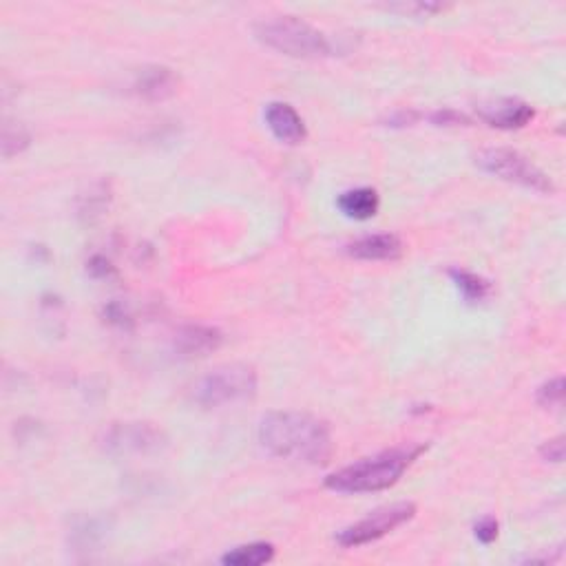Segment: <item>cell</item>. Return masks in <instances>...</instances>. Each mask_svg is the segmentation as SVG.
<instances>
[{"label": "cell", "instance_id": "obj_9", "mask_svg": "<svg viewBox=\"0 0 566 566\" xmlns=\"http://www.w3.org/2000/svg\"><path fill=\"white\" fill-rule=\"evenodd\" d=\"M266 124L279 142L299 144L306 140V124L301 115L286 102H272L266 107Z\"/></svg>", "mask_w": 566, "mask_h": 566}, {"label": "cell", "instance_id": "obj_7", "mask_svg": "<svg viewBox=\"0 0 566 566\" xmlns=\"http://www.w3.org/2000/svg\"><path fill=\"white\" fill-rule=\"evenodd\" d=\"M102 447L113 456L155 454L166 447V434L151 423H115L104 429Z\"/></svg>", "mask_w": 566, "mask_h": 566}, {"label": "cell", "instance_id": "obj_10", "mask_svg": "<svg viewBox=\"0 0 566 566\" xmlns=\"http://www.w3.org/2000/svg\"><path fill=\"white\" fill-rule=\"evenodd\" d=\"M177 85H180V80H177L173 69H169V67H144L142 71H138V76H135L133 91L144 100L157 102V100L171 98L173 93L177 91Z\"/></svg>", "mask_w": 566, "mask_h": 566}, {"label": "cell", "instance_id": "obj_19", "mask_svg": "<svg viewBox=\"0 0 566 566\" xmlns=\"http://www.w3.org/2000/svg\"><path fill=\"white\" fill-rule=\"evenodd\" d=\"M87 270H89V275L91 277H96V279H113L118 272H115V268L111 266V261L109 259H104V257H93L89 264H87Z\"/></svg>", "mask_w": 566, "mask_h": 566}, {"label": "cell", "instance_id": "obj_8", "mask_svg": "<svg viewBox=\"0 0 566 566\" xmlns=\"http://www.w3.org/2000/svg\"><path fill=\"white\" fill-rule=\"evenodd\" d=\"M478 115L485 120L489 127L494 129H522L536 118V111H533L531 104L516 100V98H502L496 102L482 104L478 109Z\"/></svg>", "mask_w": 566, "mask_h": 566}, {"label": "cell", "instance_id": "obj_12", "mask_svg": "<svg viewBox=\"0 0 566 566\" xmlns=\"http://www.w3.org/2000/svg\"><path fill=\"white\" fill-rule=\"evenodd\" d=\"M348 253L363 261H394L403 255V241L390 233L368 235L352 241Z\"/></svg>", "mask_w": 566, "mask_h": 566}, {"label": "cell", "instance_id": "obj_3", "mask_svg": "<svg viewBox=\"0 0 566 566\" xmlns=\"http://www.w3.org/2000/svg\"><path fill=\"white\" fill-rule=\"evenodd\" d=\"M255 34L270 49H277L292 58H326L334 51L330 38L323 31L295 16L264 20L257 25Z\"/></svg>", "mask_w": 566, "mask_h": 566}, {"label": "cell", "instance_id": "obj_22", "mask_svg": "<svg viewBox=\"0 0 566 566\" xmlns=\"http://www.w3.org/2000/svg\"><path fill=\"white\" fill-rule=\"evenodd\" d=\"M432 120L436 122V124H440V127H447V124H460V122H467V118L465 115H460V113H456V111H438V113H434L432 115Z\"/></svg>", "mask_w": 566, "mask_h": 566}, {"label": "cell", "instance_id": "obj_14", "mask_svg": "<svg viewBox=\"0 0 566 566\" xmlns=\"http://www.w3.org/2000/svg\"><path fill=\"white\" fill-rule=\"evenodd\" d=\"M275 558V547L270 542H253L244 544V547H237L233 551H228L222 564L226 566H261L268 564Z\"/></svg>", "mask_w": 566, "mask_h": 566}, {"label": "cell", "instance_id": "obj_4", "mask_svg": "<svg viewBox=\"0 0 566 566\" xmlns=\"http://www.w3.org/2000/svg\"><path fill=\"white\" fill-rule=\"evenodd\" d=\"M259 379L253 365L228 363L219 365L213 372L204 374L193 385V401L199 407H222L228 403L248 401L257 394Z\"/></svg>", "mask_w": 566, "mask_h": 566}, {"label": "cell", "instance_id": "obj_13", "mask_svg": "<svg viewBox=\"0 0 566 566\" xmlns=\"http://www.w3.org/2000/svg\"><path fill=\"white\" fill-rule=\"evenodd\" d=\"M381 199L379 193L374 188H352V191H345L339 197V208L345 217L350 219H359V222H365V219H372L376 213H379Z\"/></svg>", "mask_w": 566, "mask_h": 566}, {"label": "cell", "instance_id": "obj_21", "mask_svg": "<svg viewBox=\"0 0 566 566\" xmlns=\"http://www.w3.org/2000/svg\"><path fill=\"white\" fill-rule=\"evenodd\" d=\"M104 319H107L109 323H113V326H129V314L127 310H124V306H120V303H111V306L104 308Z\"/></svg>", "mask_w": 566, "mask_h": 566}, {"label": "cell", "instance_id": "obj_11", "mask_svg": "<svg viewBox=\"0 0 566 566\" xmlns=\"http://www.w3.org/2000/svg\"><path fill=\"white\" fill-rule=\"evenodd\" d=\"M222 343V332L211 326H184L175 334V350L180 356H186V359L211 354L219 350Z\"/></svg>", "mask_w": 566, "mask_h": 566}, {"label": "cell", "instance_id": "obj_15", "mask_svg": "<svg viewBox=\"0 0 566 566\" xmlns=\"http://www.w3.org/2000/svg\"><path fill=\"white\" fill-rule=\"evenodd\" d=\"M449 277L454 279L456 288L460 290V295L465 297V301L469 303H480L489 297L491 292V283L487 279H482L476 272H469V270H449Z\"/></svg>", "mask_w": 566, "mask_h": 566}, {"label": "cell", "instance_id": "obj_18", "mask_svg": "<svg viewBox=\"0 0 566 566\" xmlns=\"http://www.w3.org/2000/svg\"><path fill=\"white\" fill-rule=\"evenodd\" d=\"M498 520L496 518H491V516H487V518H482L476 527H474V533H476V538H478V542H482V544H491L494 542L496 538H498Z\"/></svg>", "mask_w": 566, "mask_h": 566}, {"label": "cell", "instance_id": "obj_20", "mask_svg": "<svg viewBox=\"0 0 566 566\" xmlns=\"http://www.w3.org/2000/svg\"><path fill=\"white\" fill-rule=\"evenodd\" d=\"M540 452H542L544 460H551V463H562V458H564V440H562V436L549 440V443H544Z\"/></svg>", "mask_w": 566, "mask_h": 566}, {"label": "cell", "instance_id": "obj_16", "mask_svg": "<svg viewBox=\"0 0 566 566\" xmlns=\"http://www.w3.org/2000/svg\"><path fill=\"white\" fill-rule=\"evenodd\" d=\"M562 398H564L562 376H558V379H551L549 383H544L538 390V403L544 407H558L562 405Z\"/></svg>", "mask_w": 566, "mask_h": 566}, {"label": "cell", "instance_id": "obj_6", "mask_svg": "<svg viewBox=\"0 0 566 566\" xmlns=\"http://www.w3.org/2000/svg\"><path fill=\"white\" fill-rule=\"evenodd\" d=\"M416 513L414 502H396V505H387L372 511L368 518H363L359 522L345 527L337 542L345 549L352 547H363V544H370L374 540H381L387 533H392L394 529L401 527V524L410 522Z\"/></svg>", "mask_w": 566, "mask_h": 566}, {"label": "cell", "instance_id": "obj_17", "mask_svg": "<svg viewBox=\"0 0 566 566\" xmlns=\"http://www.w3.org/2000/svg\"><path fill=\"white\" fill-rule=\"evenodd\" d=\"M27 144H29L27 131L20 129V127L12 129V127H9V124H7L5 133H3V151H5V157H12L14 153L23 151Z\"/></svg>", "mask_w": 566, "mask_h": 566}, {"label": "cell", "instance_id": "obj_2", "mask_svg": "<svg viewBox=\"0 0 566 566\" xmlns=\"http://www.w3.org/2000/svg\"><path fill=\"white\" fill-rule=\"evenodd\" d=\"M425 452L423 445L387 449L359 463L334 471L326 478V487L339 494H374L396 485L414 460Z\"/></svg>", "mask_w": 566, "mask_h": 566}, {"label": "cell", "instance_id": "obj_5", "mask_svg": "<svg viewBox=\"0 0 566 566\" xmlns=\"http://www.w3.org/2000/svg\"><path fill=\"white\" fill-rule=\"evenodd\" d=\"M476 164L489 175L500 180L518 184L538 193H553V182L549 175L540 171L527 155L513 149H487L476 155Z\"/></svg>", "mask_w": 566, "mask_h": 566}, {"label": "cell", "instance_id": "obj_1", "mask_svg": "<svg viewBox=\"0 0 566 566\" xmlns=\"http://www.w3.org/2000/svg\"><path fill=\"white\" fill-rule=\"evenodd\" d=\"M259 443L272 456L303 465H326L334 452L328 423L303 412H270L264 416Z\"/></svg>", "mask_w": 566, "mask_h": 566}]
</instances>
